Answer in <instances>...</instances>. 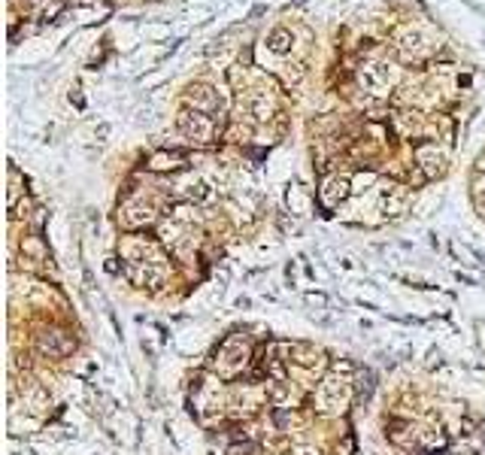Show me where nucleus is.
I'll return each mask as SVG.
<instances>
[{"instance_id": "nucleus-4", "label": "nucleus", "mask_w": 485, "mask_h": 455, "mask_svg": "<svg viewBox=\"0 0 485 455\" xmlns=\"http://www.w3.org/2000/svg\"><path fill=\"white\" fill-rule=\"evenodd\" d=\"M188 104L197 109V113H204V109H216L219 107V97L216 91L209 85H191L188 88Z\"/></svg>"}, {"instance_id": "nucleus-1", "label": "nucleus", "mask_w": 485, "mask_h": 455, "mask_svg": "<svg viewBox=\"0 0 485 455\" xmlns=\"http://www.w3.org/2000/svg\"><path fill=\"white\" fill-rule=\"evenodd\" d=\"M73 346H76V340L70 337L67 331H58V328L43 331V334L37 337V349L43 352V356H52V358L70 356V352H73Z\"/></svg>"}, {"instance_id": "nucleus-2", "label": "nucleus", "mask_w": 485, "mask_h": 455, "mask_svg": "<svg viewBox=\"0 0 485 455\" xmlns=\"http://www.w3.org/2000/svg\"><path fill=\"white\" fill-rule=\"evenodd\" d=\"M179 131L185 137H191V140H197V143H209L212 140V134H216V125L204 116V113H182L179 116Z\"/></svg>"}, {"instance_id": "nucleus-5", "label": "nucleus", "mask_w": 485, "mask_h": 455, "mask_svg": "<svg viewBox=\"0 0 485 455\" xmlns=\"http://www.w3.org/2000/svg\"><path fill=\"white\" fill-rule=\"evenodd\" d=\"M416 158H419V167L424 170V176H437L443 170V158H440V152L434 146H419Z\"/></svg>"}, {"instance_id": "nucleus-3", "label": "nucleus", "mask_w": 485, "mask_h": 455, "mask_svg": "<svg viewBox=\"0 0 485 455\" xmlns=\"http://www.w3.org/2000/svg\"><path fill=\"white\" fill-rule=\"evenodd\" d=\"M346 195H349V179H343V176H331V179H325V186H321V204L325 207H337Z\"/></svg>"}, {"instance_id": "nucleus-6", "label": "nucleus", "mask_w": 485, "mask_h": 455, "mask_svg": "<svg viewBox=\"0 0 485 455\" xmlns=\"http://www.w3.org/2000/svg\"><path fill=\"white\" fill-rule=\"evenodd\" d=\"M267 46H270V52H276V55H282V52H288L291 49V34L286 28H276L273 34L267 37Z\"/></svg>"}, {"instance_id": "nucleus-7", "label": "nucleus", "mask_w": 485, "mask_h": 455, "mask_svg": "<svg viewBox=\"0 0 485 455\" xmlns=\"http://www.w3.org/2000/svg\"><path fill=\"white\" fill-rule=\"evenodd\" d=\"M182 164H185V158L176 155V152H170V155H167V152H161V155L152 158L149 167H155V170H176V167H182Z\"/></svg>"}]
</instances>
